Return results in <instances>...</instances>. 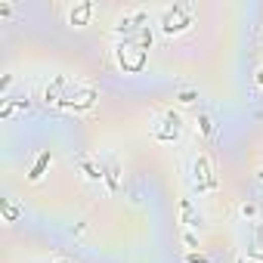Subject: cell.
<instances>
[{"instance_id": "obj_5", "label": "cell", "mask_w": 263, "mask_h": 263, "mask_svg": "<svg viewBox=\"0 0 263 263\" xmlns=\"http://www.w3.org/2000/svg\"><path fill=\"white\" fill-rule=\"evenodd\" d=\"M4 214H7V220H10V223L16 220V207H13V204H4Z\"/></svg>"}, {"instance_id": "obj_3", "label": "cell", "mask_w": 263, "mask_h": 263, "mask_svg": "<svg viewBox=\"0 0 263 263\" xmlns=\"http://www.w3.org/2000/svg\"><path fill=\"white\" fill-rule=\"evenodd\" d=\"M46 164H50V152H43V155L37 158V164L31 167V174H28V177H31V180H40V177H43V171H46Z\"/></svg>"}, {"instance_id": "obj_2", "label": "cell", "mask_w": 263, "mask_h": 263, "mask_svg": "<svg viewBox=\"0 0 263 263\" xmlns=\"http://www.w3.org/2000/svg\"><path fill=\"white\" fill-rule=\"evenodd\" d=\"M195 180H198V189H207V186H214V177H211L207 158H198V161H195Z\"/></svg>"}, {"instance_id": "obj_4", "label": "cell", "mask_w": 263, "mask_h": 263, "mask_svg": "<svg viewBox=\"0 0 263 263\" xmlns=\"http://www.w3.org/2000/svg\"><path fill=\"white\" fill-rule=\"evenodd\" d=\"M90 4H81L78 10H71V22H75V25H84V22H87V16H90Z\"/></svg>"}, {"instance_id": "obj_1", "label": "cell", "mask_w": 263, "mask_h": 263, "mask_svg": "<svg viewBox=\"0 0 263 263\" xmlns=\"http://www.w3.org/2000/svg\"><path fill=\"white\" fill-rule=\"evenodd\" d=\"M189 25H192V13H189V10H183V7L167 10V16H164V31H167V34H174V31H186Z\"/></svg>"}]
</instances>
